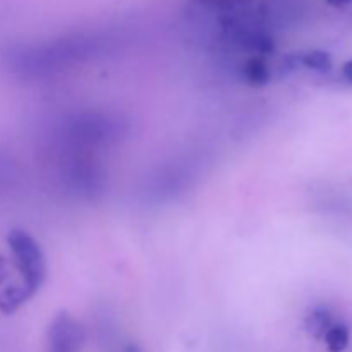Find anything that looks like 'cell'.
<instances>
[{"mask_svg": "<svg viewBox=\"0 0 352 352\" xmlns=\"http://www.w3.org/2000/svg\"><path fill=\"white\" fill-rule=\"evenodd\" d=\"M7 244L16 258V265L23 277L21 285L26 294L33 298L47 278V263H45L43 251L30 234L19 229L10 230V234L7 236Z\"/></svg>", "mask_w": 352, "mask_h": 352, "instance_id": "obj_1", "label": "cell"}, {"mask_svg": "<svg viewBox=\"0 0 352 352\" xmlns=\"http://www.w3.org/2000/svg\"><path fill=\"white\" fill-rule=\"evenodd\" d=\"M86 332L69 313H58L50 323L47 336V352H81Z\"/></svg>", "mask_w": 352, "mask_h": 352, "instance_id": "obj_2", "label": "cell"}, {"mask_svg": "<svg viewBox=\"0 0 352 352\" xmlns=\"http://www.w3.org/2000/svg\"><path fill=\"white\" fill-rule=\"evenodd\" d=\"M336 323L333 318V313L329 306L318 305L309 311V315L306 316V330L311 333L315 339H323L327 333V330Z\"/></svg>", "mask_w": 352, "mask_h": 352, "instance_id": "obj_3", "label": "cell"}, {"mask_svg": "<svg viewBox=\"0 0 352 352\" xmlns=\"http://www.w3.org/2000/svg\"><path fill=\"white\" fill-rule=\"evenodd\" d=\"M329 352H344L351 344V329L347 323L336 322L323 337Z\"/></svg>", "mask_w": 352, "mask_h": 352, "instance_id": "obj_4", "label": "cell"}, {"mask_svg": "<svg viewBox=\"0 0 352 352\" xmlns=\"http://www.w3.org/2000/svg\"><path fill=\"white\" fill-rule=\"evenodd\" d=\"M244 79H246L248 85L251 86H265L272 78V71L268 67L267 60L261 57H254L244 65Z\"/></svg>", "mask_w": 352, "mask_h": 352, "instance_id": "obj_5", "label": "cell"}, {"mask_svg": "<svg viewBox=\"0 0 352 352\" xmlns=\"http://www.w3.org/2000/svg\"><path fill=\"white\" fill-rule=\"evenodd\" d=\"M298 62L305 65V67L311 69V71L320 72V74H327V72L332 71V57L325 50L306 52L301 57H298Z\"/></svg>", "mask_w": 352, "mask_h": 352, "instance_id": "obj_6", "label": "cell"}, {"mask_svg": "<svg viewBox=\"0 0 352 352\" xmlns=\"http://www.w3.org/2000/svg\"><path fill=\"white\" fill-rule=\"evenodd\" d=\"M342 78L347 85L352 86V58L342 65Z\"/></svg>", "mask_w": 352, "mask_h": 352, "instance_id": "obj_7", "label": "cell"}, {"mask_svg": "<svg viewBox=\"0 0 352 352\" xmlns=\"http://www.w3.org/2000/svg\"><path fill=\"white\" fill-rule=\"evenodd\" d=\"M327 3L332 7H346L352 3V0H327Z\"/></svg>", "mask_w": 352, "mask_h": 352, "instance_id": "obj_8", "label": "cell"}, {"mask_svg": "<svg viewBox=\"0 0 352 352\" xmlns=\"http://www.w3.org/2000/svg\"><path fill=\"white\" fill-rule=\"evenodd\" d=\"M122 352H143V351H141V347L138 346V344L129 342V344H126V346H124Z\"/></svg>", "mask_w": 352, "mask_h": 352, "instance_id": "obj_9", "label": "cell"}]
</instances>
